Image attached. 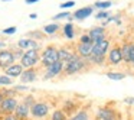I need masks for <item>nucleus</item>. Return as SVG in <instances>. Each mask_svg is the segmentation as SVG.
<instances>
[{
  "label": "nucleus",
  "mask_w": 134,
  "mask_h": 120,
  "mask_svg": "<svg viewBox=\"0 0 134 120\" xmlns=\"http://www.w3.org/2000/svg\"><path fill=\"white\" fill-rule=\"evenodd\" d=\"M87 65H88V62L75 54L74 58L64 65V72H65V75H75V74H79L81 71H84Z\"/></svg>",
  "instance_id": "f257e3e1"
},
{
  "label": "nucleus",
  "mask_w": 134,
  "mask_h": 120,
  "mask_svg": "<svg viewBox=\"0 0 134 120\" xmlns=\"http://www.w3.org/2000/svg\"><path fill=\"white\" fill-rule=\"evenodd\" d=\"M41 61V55H39L38 49H27L25 51L23 56L20 58V64L22 67L26 70V68H33L38 65V62Z\"/></svg>",
  "instance_id": "f03ea898"
},
{
  "label": "nucleus",
  "mask_w": 134,
  "mask_h": 120,
  "mask_svg": "<svg viewBox=\"0 0 134 120\" xmlns=\"http://www.w3.org/2000/svg\"><path fill=\"white\" fill-rule=\"evenodd\" d=\"M58 59V48L53 46V45H48L43 51H42V55H41V62L45 68L49 67V65L55 64Z\"/></svg>",
  "instance_id": "7ed1b4c3"
},
{
  "label": "nucleus",
  "mask_w": 134,
  "mask_h": 120,
  "mask_svg": "<svg viewBox=\"0 0 134 120\" xmlns=\"http://www.w3.org/2000/svg\"><path fill=\"white\" fill-rule=\"evenodd\" d=\"M51 107L48 103L45 101H36L35 104L30 107V116L33 119H45V117L49 114Z\"/></svg>",
  "instance_id": "20e7f679"
},
{
  "label": "nucleus",
  "mask_w": 134,
  "mask_h": 120,
  "mask_svg": "<svg viewBox=\"0 0 134 120\" xmlns=\"http://www.w3.org/2000/svg\"><path fill=\"white\" fill-rule=\"evenodd\" d=\"M121 55H122V61L125 64L134 67V42H125L121 46Z\"/></svg>",
  "instance_id": "39448f33"
},
{
  "label": "nucleus",
  "mask_w": 134,
  "mask_h": 120,
  "mask_svg": "<svg viewBox=\"0 0 134 120\" xmlns=\"http://www.w3.org/2000/svg\"><path fill=\"white\" fill-rule=\"evenodd\" d=\"M18 104H19V101L16 97H4L3 101L0 103V113H3V114L15 113Z\"/></svg>",
  "instance_id": "423d86ee"
},
{
  "label": "nucleus",
  "mask_w": 134,
  "mask_h": 120,
  "mask_svg": "<svg viewBox=\"0 0 134 120\" xmlns=\"http://www.w3.org/2000/svg\"><path fill=\"white\" fill-rule=\"evenodd\" d=\"M108 51H110V41L105 38V39H101V41H98V42H94V45H92V54H91V55L107 56Z\"/></svg>",
  "instance_id": "0eeeda50"
},
{
  "label": "nucleus",
  "mask_w": 134,
  "mask_h": 120,
  "mask_svg": "<svg viewBox=\"0 0 134 120\" xmlns=\"http://www.w3.org/2000/svg\"><path fill=\"white\" fill-rule=\"evenodd\" d=\"M15 62H16V58H15L13 51L6 49V48L4 49H0V68L6 70V68H9Z\"/></svg>",
  "instance_id": "6e6552de"
},
{
  "label": "nucleus",
  "mask_w": 134,
  "mask_h": 120,
  "mask_svg": "<svg viewBox=\"0 0 134 120\" xmlns=\"http://www.w3.org/2000/svg\"><path fill=\"white\" fill-rule=\"evenodd\" d=\"M61 72H64V62L56 61L55 64L46 67V72L43 75V80H52L55 77H58Z\"/></svg>",
  "instance_id": "1a4fd4ad"
},
{
  "label": "nucleus",
  "mask_w": 134,
  "mask_h": 120,
  "mask_svg": "<svg viewBox=\"0 0 134 120\" xmlns=\"http://www.w3.org/2000/svg\"><path fill=\"white\" fill-rule=\"evenodd\" d=\"M107 62L110 65H120L122 62V55H121V48L120 46H113L107 54Z\"/></svg>",
  "instance_id": "9d476101"
},
{
  "label": "nucleus",
  "mask_w": 134,
  "mask_h": 120,
  "mask_svg": "<svg viewBox=\"0 0 134 120\" xmlns=\"http://www.w3.org/2000/svg\"><path fill=\"white\" fill-rule=\"evenodd\" d=\"M18 48L23 51H27V49H41V44H39L36 39H32V38H22L18 41Z\"/></svg>",
  "instance_id": "9b49d317"
},
{
  "label": "nucleus",
  "mask_w": 134,
  "mask_h": 120,
  "mask_svg": "<svg viewBox=\"0 0 134 120\" xmlns=\"http://www.w3.org/2000/svg\"><path fill=\"white\" fill-rule=\"evenodd\" d=\"M115 119V110L111 107H99L95 111V120H108Z\"/></svg>",
  "instance_id": "f8f14e48"
},
{
  "label": "nucleus",
  "mask_w": 134,
  "mask_h": 120,
  "mask_svg": "<svg viewBox=\"0 0 134 120\" xmlns=\"http://www.w3.org/2000/svg\"><path fill=\"white\" fill-rule=\"evenodd\" d=\"M19 78H20V81L23 84H30V82L36 81V78H38V70L35 67L26 68V70H23V72H22V75Z\"/></svg>",
  "instance_id": "ddd939ff"
},
{
  "label": "nucleus",
  "mask_w": 134,
  "mask_h": 120,
  "mask_svg": "<svg viewBox=\"0 0 134 120\" xmlns=\"http://www.w3.org/2000/svg\"><path fill=\"white\" fill-rule=\"evenodd\" d=\"M92 45L94 44H82V42H78V45H76V55L84 59H88L91 56V54H92Z\"/></svg>",
  "instance_id": "4468645a"
},
{
  "label": "nucleus",
  "mask_w": 134,
  "mask_h": 120,
  "mask_svg": "<svg viewBox=\"0 0 134 120\" xmlns=\"http://www.w3.org/2000/svg\"><path fill=\"white\" fill-rule=\"evenodd\" d=\"M94 12V6H85L81 7V9H76L72 15V19H76V20H84V19L90 18Z\"/></svg>",
  "instance_id": "2eb2a0df"
},
{
  "label": "nucleus",
  "mask_w": 134,
  "mask_h": 120,
  "mask_svg": "<svg viewBox=\"0 0 134 120\" xmlns=\"http://www.w3.org/2000/svg\"><path fill=\"white\" fill-rule=\"evenodd\" d=\"M88 35L92 39V42H98V41H101V39H105L107 32H105L104 26H95V28H92V29H90Z\"/></svg>",
  "instance_id": "dca6fc26"
},
{
  "label": "nucleus",
  "mask_w": 134,
  "mask_h": 120,
  "mask_svg": "<svg viewBox=\"0 0 134 120\" xmlns=\"http://www.w3.org/2000/svg\"><path fill=\"white\" fill-rule=\"evenodd\" d=\"M15 116L19 120H26L30 116V107H27L25 103H19L16 110H15Z\"/></svg>",
  "instance_id": "f3484780"
},
{
  "label": "nucleus",
  "mask_w": 134,
  "mask_h": 120,
  "mask_svg": "<svg viewBox=\"0 0 134 120\" xmlns=\"http://www.w3.org/2000/svg\"><path fill=\"white\" fill-rule=\"evenodd\" d=\"M76 52H72L71 49H68V48L62 46V48H58V59L61 62H64V65L66 64L68 61H71V59L74 58V55H75Z\"/></svg>",
  "instance_id": "a211bd4d"
},
{
  "label": "nucleus",
  "mask_w": 134,
  "mask_h": 120,
  "mask_svg": "<svg viewBox=\"0 0 134 120\" xmlns=\"http://www.w3.org/2000/svg\"><path fill=\"white\" fill-rule=\"evenodd\" d=\"M23 70L25 68L22 67V64H13V65H10L9 68L4 70V74H6L7 77H10V78H18V77L22 75Z\"/></svg>",
  "instance_id": "6ab92c4d"
},
{
  "label": "nucleus",
  "mask_w": 134,
  "mask_h": 120,
  "mask_svg": "<svg viewBox=\"0 0 134 120\" xmlns=\"http://www.w3.org/2000/svg\"><path fill=\"white\" fill-rule=\"evenodd\" d=\"M87 62H91L94 65H98V67H105L107 65V56H95L91 55L88 59H85Z\"/></svg>",
  "instance_id": "aec40b11"
},
{
  "label": "nucleus",
  "mask_w": 134,
  "mask_h": 120,
  "mask_svg": "<svg viewBox=\"0 0 134 120\" xmlns=\"http://www.w3.org/2000/svg\"><path fill=\"white\" fill-rule=\"evenodd\" d=\"M69 120H91L90 111H88V110H85V108H82V110L76 111L75 114H72Z\"/></svg>",
  "instance_id": "412c9836"
},
{
  "label": "nucleus",
  "mask_w": 134,
  "mask_h": 120,
  "mask_svg": "<svg viewBox=\"0 0 134 120\" xmlns=\"http://www.w3.org/2000/svg\"><path fill=\"white\" fill-rule=\"evenodd\" d=\"M62 32H64V36L68 39H74V36H75V29H74V25L71 23H65L64 28H62Z\"/></svg>",
  "instance_id": "4be33fe9"
},
{
  "label": "nucleus",
  "mask_w": 134,
  "mask_h": 120,
  "mask_svg": "<svg viewBox=\"0 0 134 120\" xmlns=\"http://www.w3.org/2000/svg\"><path fill=\"white\" fill-rule=\"evenodd\" d=\"M105 75H107V78L113 80V81H121V80H124L125 77H127L124 72H120V71H110V72H107Z\"/></svg>",
  "instance_id": "5701e85b"
},
{
  "label": "nucleus",
  "mask_w": 134,
  "mask_h": 120,
  "mask_svg": "<svg viewBox=\"0 0 134 120\" xmlns=\"http://www.w3.org/2000/svg\"><path fill=\"white\" fill-rule=\"evenodd\" d=\"M58 30H59V25L58 23H53V22L43 26V33H45V35H55Z\"/></svg>",
  "instance_id": "b1692460"
},
{
  "label": "nucleus",
  "mask_w": 134,
  "mask_h": 120,
  "mask_svg": "<svg viewBox=\"0 0 134 120\" xmlns=\"http://www.w3.org/2000/svg\"><path fill=\"white\" fill-rule=\"evenodd\" d=\"M51 120H68V116L64 110L56 108V110H53L52 114H51Z\"/></svg>",
  "instance_id": "393cba45"
},
{
  "label": "nucleus",
  "mask_w": 134,
  "mask_h": 120,
  "mask_svg": "<svg viewBox=\"0 0 134 120\" xmlns=\"http://www.w3.org/2000/svg\"><path fill=\"white\" fill-rule=\"evenodd\" d=\"M113 6V3L111 2H107V0H99V2H97L95 4H94V7H97L98 10H108L110 7Z\"/></svg>",
  "instance_id": "a878e982"
},
{
  "label": "nucleus",
  "mask_w": 134,
  "mask_h": 120,
  "mask_svg": "<svg viewBox=\"0 0 134 120\" xmlns=\"http://www.w3.org/2000/svg\"><path fill=\"white\" fill-rule=\"evenodd\" d=\"M13 84V78L7 77L6 74H0V85H12Z\"/></svg>",
  "instance_id": "bb28decb"
},
{
  "label": "nucleus",
  "mask_w": 134,
  "mask_h": 120,
  "mask_svg": "<svg viewBox=\"0 0 134 120\" xmlns=\"http://www.w3.org/2000/svg\"><path fill=\"white\" fill-rule=\"evenodd\" d=\"M52 19H53V20H61V19H72V18H71V13L68 12V10H64V12L55 15Z\"/></svg>",
  "instance_id": "cd10ccee"
},
{
  "label": "nucleus",
  "mask_w": 134,
  "mask_h": 120,
  "mask_svg": "<svg viewBox=\"0 0 134 120\" xmlns=\"http://www.w3.org/2000/svg\"><path fill=\"white\" fill-rule=\"evenodd\" d=\"M95 18L98 19V20H104V19L110 18V12H108V10H98Z\"/></svg>",
  "instance_id": "c85d7f7f"
},
{
  "label": "nucleus",
  "mask_w": 134,
  "mask_h": 120,
  "mask_svg": "<svg viewBox=\"0 0 134 120\" xmlns=\"http://www.w3.org/2000/svg\"><path fill=\"white\" fill-rule=\"evenodd\" d=\"M22 103H25L27 107H32L36 101H35V97H33V96H26V97H23V101H22Z\"/></svg>",
  "instance_id": "c756f323"
},
{
  "label": "nucleus",
  "mask_w": 134,
  "mask_h": 120,
  "mask_svg": "<svg viewBox=\"0 0 134 120\" xmlns=\"http://www.w3.org/2000/svg\"><path fill=\"white\" fill-rule=\"evenodd\" d=\"M72 6H75V2H74V0H68V2H64V3L59 4V7H61L62 10H68Z\"/></svg>",
  "instance_id": "7c9ffc66"
},
{
  "label": "nucleus",
  "mask_w": 134,
  "mask_h": 120,
  "mask_svg": "<svg viewBox=\"0 0 134 120\" xmlns=\"http://www.w3.org/2000/svg\"><path fill=\"white\" fill-rule=\"evenodd\" d=\"M79 42H82V44H94L92 39L90 38V35H88V33H84V35L79 36Z\"/></svg>",
  "instance_id": "2f4dec72"
},
{
  "label": "nucleus",
  "mask_w": 134,
  "mask_h": 120,
  "mask_svg": "<svg viewBox=\"0 0 134 120\" xmlns=\"http://www.w3.org/2000/svg\"><path fill=\"white\" fill-rule=\"evenodd\" d=\"M16 30H18L16 26H9V28L2 30V33H3V35H13V33H16Z\"/></svg>",
  "instance_id": "473e14b6"
},
{
  "label": "nucleus",
  "mask_w": 134,
  "mask_h": 120,
  "mask_svg": "<svg viewBox=\"0 0 134 120\" xmlns=\"http://www.w3.org/2000/svg\"><path fill=\"white\" fill-rule=\"evenodd\" d=\"M2 93H3L4 97H16V93H18V91L13 88V90H2Z\"/></svg>",
  "instance_id": "72a5a7b5"
},
{
  "label": "nucleus",
  "mask_w": 134,
  "mask_h": 120,
  "mask_svg": "<svg viewBox=\"0 0 134 120\" xmlns=\"http://www.w3.org/2000/svg\"><path fill=\"white\" fill-rule=\"evenodd\" d=\"M13 54H15V58H16V59H20L22 56H23L25 51H23V49H20V48H18L16 51H13Z\"/></svg>",
  "instance_id": "f704fd0d"
},
{
  "label": "nucleus",
  "mask_w": 134,
  "mask_h": 120,
  "mask_svg": "<svg viewBox=\"0 0 134 120\" xmlns=\"http://www.w3.org/2000/svg\"><path fill=\"white\" fill-rule=\"evenodd\" d=\"M2 120H19V119L15 116V113H12V114H4L2 117Z\"/></svg>",
  "instance_id": "c9c22d12"
},
{
  "label": "nucleus",
  "mask_w": 134,
  "mask_h": 120,
  "mask_svg": "<svg viewBox=\"0 0 134 120\" xmlns=\"http://www.w3.org/2000/svg\"><path fill=\"white\" fill-rule=\"evenodd\" d=\"M27 36H29V38H32L33 39V36H35V38H42V36H43V35H42V32H29V33H27Z\"/></svg>",
  "instance_id": "e433bc0d"
},
{
  "label": "nucleus",
  "mask_w": 134,
  "mask_h": 120,
  "mask_svg": "<svg viewBox=\"0 0 134 120\" xmlns=\"http://www.w3.org/2000/svg\"><path fill=\"white\" fill-rule=\"evenodd\" d=\"M124 103L128 106H134V97H127V98H124Z\"/></svg>",
  "instance_id": "4c0bfd02"
},
{
  "label": "nucleus",
  "mask_w": 134,
  "mask_h": 120,
  "mask_svg": "<svg viewBox=\"0 0 134 120\" xmlns=\"http://www.w3.org/2000/svg\"><path fill=\"white\" fill-rule=\"evenodd\" d=\"M38 2H41V0H25L26 4H35V3H38Z\"/></svg>",
  "instance_id": "58836bf2"
},
{
  "label": "nucleus",
  "mask_w": 134,
  "mask_h": 120,
  "mask_svg": "<svg viewBox=\"0 0 134 120\" xmlns=\"http://www.w3.org/2000/svg\"><path fill=\"white\" fill-rule=\"evenodd\" d=\"M29 18H30V19H36V18H38V15H36V13H30Z\"/></svg>",
  "instance_id": "ea45409f"
},
{
  "label": "nucleus",
  "mask_w": 134,
  "mask_h": 120,
  "mask_svg": "<svg viewBox=\"0 0 134 120\" xmlns=\"http://www.w3.org/2000/svg\"><path fill=\"white\" fill-rule=\"evenodd\" d=\"M6 48V44L4 42H0V49H4Z\"/></svg>",
  "instance_id": "a19ab883"
},
{
  "label": "nucleus",
  "mask_w": 134,
  "mask_h": 120,
  "mask_svg": "<svg viewBox=\"0 0 134 120\" xmlns=\"http://www.w3.org/2000/svg\"><path fill=\"white\" fill-rule=\"evenodd\" d=\"M3 98H4V96H3V93H2V91H0V103L3 101Z\"/></svg>",
  "instance_id": "79ce46f5"
},
{
  "label": "nucleus",
  "mask_w": 134,
  "mask_h": 120,
  "mask_svg": "<svg viewBox=\"0 0 134 120\" xmlns=\"http://www.w3.org/2000/svg\"><path fill=\"white\" fill-rule=\"evenodd\" d=\"M2 2H12V0H2Z\"/></svg>",
  "instance_id": "37998d69"
},
{
  "label": "nucleus",
  "mask_w": 134,
  "mask_h": 120,
  "mask_svg": "<svg viewBox=\"0 0 134 120\" xmlns=\"http://www.w3.org/2000/svg\"><path fill=\"white\" fill-rule=\"evenodd\" d=\"M108 120H115V119H108Z\"/></svg>",
  "instance_id": "c03bdc74"
}]
</instances>
